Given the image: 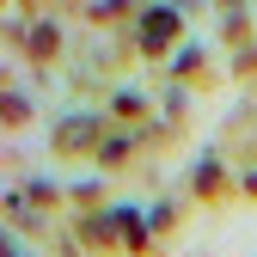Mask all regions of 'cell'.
<instances>
[{"label":"cell","mask_w":257,"mask_h":257,"mask_svg":"<svg viewBox=\"0 0 257 257\" xmlns=\"http://www.w3.org/2000/svg\"><path fill=\"white\" fill-rule=\"evenodd\" d=\"M92 141H98V116H68V122H61V135H55L61 153H80V147H92Z\"/></svg>","instance_id":"cell-1"},{"label":"cell","mask_w":257,"mask_h":257,"mask_svg":"<svg viewBox=\"0 0 257 257\" xmlns=\"http://www.w3.org/2000/svg\"><path fill=\"white\" fill-rule=\"evenodd\" d=\"M172 31H178V13H147V19H141V43H147V49H166Z\"/></svg>","instance_id":"cell-2"},{"label":"cell","mask_w":257,"mask_h":257,"mask_svg":"<svg viewBox=\"0 0 257 257\" xmlns=\"http://www.w3.org/2000/svg\"><path fill=\"white\" fill-rule=\"evenodd\" d=\"M31 43H37V55H49V49H55V31H49V25H37V31H31Z\"/></svg>","instance_id":"cell-3"},{"label":"cell","mask_w":257,"mask_h":257,"mask_svg":"<svg viewBox=\"0 0 257 257\" xmlns=\"http://www.w3.org/2000/svg\"><path fill=\"white\" fill-rule=\"evenodd\" d=\"M0 257H19V251H13V245H7V239H0Z\"/></svg>","instance_id":"cell-4"}]
</instances>
